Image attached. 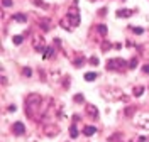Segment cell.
<instances>
[{
	"label": "cell",
	"instance_id": "cell-26",
	"mask_svg": "<svg viewBox=\"0 0 149 142\" xmlns=\"http://www.w3.org/2000/svg\"><path fill=\"white\" fill-rule=\"evenodd\" d=\"M110 47H112V44L109 42V41H105V42H102V49H103V51H109Z\"/></svg>",
	"mask_w": 149,
	"mask_h": 142
},
{
	"label": "cell",
	"instance_id": "cell-24",
	"mask_svg": "<svg viewBox=\"0 0 149 142\" xmlns=\"http://www.w3.org/2000/svg\"><path fill=\"white\" fill-rule=\"evenodd\" d=\"M137 125H139V127H142V129H146V130H148V129H149V118H146L144 122H137Z\"/></svg>",
	"mask_w": 149,
	"mask_h": 142
},
{
	"label": "cell",
	"instance_id": "cell-6",
	"mask_svg": "<svg viewBox=\"0 0 149 142\" xmlns=\"http://www.w3.org/2000/svg\"><path fill=\"white\" fill-rule=\"evenodd\" d=\"M32 47L37 49V51H46V47H44V37H42V36L34 37V41H32Z\"/></svg>",
	"mask_w": 149,
	"mask_h": 142
},
{
	"label": "cell",
	"instance_id": "cell-34",
	"mask_svg": "<svg viewBox=\"0 0 149 142\" xmlns=\"http://www.w3.org/2000/svg\"><path fill=\"white\" fill-rule=\"evenodd\" d=\"M39 75H41V78H42V81H46V75H44V71H39Z\"/></svg>",
	"mask_w": 149,
	"mask_h": 142
},
{
	"label": "cell",
	"instance_id": "cell-29",
	"mask_svg": "<svg viewBox=\"0 0 149 142\" xmlns=\"http://www.w3.org/2000/svg\"><path fill=\"white\" fill-rule=\"evenodd\" d=\"M132 30H134V34H142L144 32V29H141V27H132Z\"/></svg>",
	"mask_w": 149,
	"mask_h": 142
},
{
	"label": "cell",
	"instance_id": "cell-8",
	"mask_svg": "<svg viewBox=\"0 0 149 142\" xmlns=\"http://www.w3.org/2000/svg\"><path fill=\"white\" fill-rule=\"evenodd\" d=\"M134 114H136V105H129V107L124 108V115H125L127 118H132Z\"/></svg>",
	"mask_w": 149,
	"mask_h": 142
},
{
	"label": "cell",
	"instance_id": "cell-19",
	"mask_svg": "<svg viewBox=\"0 0 149 142\" xmlns=\"http://www.w3.org/2000/svg\"><path fill=\"white\" fill-rule=\"evenodd\" d=\"M97 29H98V32H100L102 36H105V34H107V26H105V24H98V26H97Z\"/></svg>",
	"mask_w": 149,
	"mask_h": 142
},
{
	"label": "cell",
	"instance_id": "cell-16",
	"mask_svg": "<svg viewBox=\"0 0 149 142\" xmlns=\"http://www.w3.org/2000/svg\"><path fill=\"white\" fill-rule=\"evenodd\" d=\"M83 61H85V57H83V54H80V56L74 59V66L76 68H81V64H83Z\"/></svg>",
	"mask_w": 149,
	"mask_h": 142
},
{
	"label": "cell",
	"instance_id": "cell-4",
	"mask_svg": "<svg viewBox=\"0 0 149 142\" xmlns=\"http://www.w3.org/2000/svg\"><path fill=\"white\" fill-rule=\"evenodd\" d=\"M107 64H109V69H122V68H125L127 63L124 59H120V57H115V59H110Z\"/></svg>",
	"mask_w": 149,
	"mask_h": 142
},
{
	"label": "cell",
	"instance_id": "cell-31",
	"mask_svg": "<svg viewBox=\"0 0 149 142\" xmlns=\"http://www.w3.org/2000/svg\"><path fill=\"white\" fill-rule=\"evenodd\" d=\"M107 14V9H100L98 10V15H105Z\"/></svg>",
	"mask_w": 149,
	"mask_h": 142
},
{
	"label": "cell",
	"instance_id": "cell-18",
	"mask_svg": "<svg viewBox=\"0 0 149 142\" xmlns=\"http://www.w3.org/2000/svg\"><path fill=\"white\" fill-rule=\"evenodd\" d=\"M61 27L63 29H71V22H70V19H68V17H66V19H63L61 20Z\"/></svg>",
	"mask_w": 149,
	"mask_h": 142
},
{
	"label": "cell",
	"instance_id": "cell-2",
	"mask_svg": "<svg viewBox=\"0 0 149 142\" xmlns=\"http://www.w3.org/2000/svg\"><path fill=\"white\" fill-rule=\"evenodd\" d=\"M42 103V98H41V95L37 93H29L26 96V107H41Z\"/></svg>",
	"mask_w": 149,
	"mask_h": 142
},
{
	"label": "cell",
	"instance_id": "cell-1",
	"mask_svg": "<svg viewBox=\"0 0 149 142\" xmlns=\"http://www.w3.org/2000/svg\"><path fill=\"white\" fill-rule=\"evenodd\" d=\"M102 98L103 100H109V102H127V95H124L120 88H117V86H107V88H103L102 90Z\"/></svg>",
	"mask_w": 149,
	"mask_h": 142
},
{
	"label": "cell",
	"instance_id": "cell-11",
	"mask_svg": "<svg viewBox=\"0 0 149 142\" xmlns=\"http://www.w3.org/2000/svg\"><path fill=\"white\" fill-rule=\"evenodd\" d=\"M39 27L42 29L44 32H46V30H49V29H51V20H49V19L41 20V22H39Z\"/></svg>",
	"mask_w": 149,
	"mask_h": 142
},
{
	"label": "cell",
	"instance_id": "cell-12",
	"mask_svg": "<svg viewBox=\"0 0 149 142\" xmlns=\"http://www.w3.org/2000/svg\"><path fill=\"white\" fill-rule=\"evenodd\" d=\"M12 20H15V22H22V24H24V22L27 20V17H26V14H14V15H12Z\"/></svg>",
	"mask_w": 149,
	"mask_h": 142
},
{
	"label": "cell",
	"instance_id": "cell-9",
	"mask_svg": "<svg viewBox=\"0 0 149 142\" xmlns=\"http://www.w3.org/2000/svg\"><path fill=\"white\" fill-rule=\"evenodd\" d=\"M130 15H132V10H129V9L117 10V17H120V19H127V17H130Z\"/></svg>",
	"mask_w": 149,
	"mask_h": 142
},
{
	"label": "cell",
	"instance_id": "cell-20",
	"mask_svg": "<svg viewBox=\"0 0 149 142\" xmlns=\"http://www.w3.org/2000/svg\"><path fill=\"white\" fill-rule=\"evenodd\" d=\"M97 73H86V75H85V80H86V81H93V80H97Z\"/></svg>",
	"mask_w": 149,
	"mask_h": 142
},
{
	"label": "cell",
	"instance_id": "cell-22",
	"mask_svg": "<svg viewBox=\"0 0 149 142\" xmlns=\"http://www.w3.org/2000/svg\"><path fill=\"white\" fill-rule=\"evenodd\" d=\"M12 41H14V44H22V41H24V36H14L12 37Z\"/></svg>",
	"mask_w": 149,
	"mask_h": 142
},
{
	"label": "cell",
	"instance_id": "cell-10",
	"mask_svg": "<svg viewBox=\"0 0 149 142\" xmlns=\"http://www.w3.org/2000/svg\"><path fill=\"white\" fill-rule=\"evenodd\" d=\"M83 134L85 135H88V137H92L93 134H97V127H93V125H86L83 129Z\"/></svg>",
	"mask_w": 149,
	"mask_h": 142
},
{
	"label": "cell",
	"instance_id": "cell-32",
	"mask_svg": "<svg viewBox=\"0 0 149 142\" xmlns=\"http://www.w3.org/2000/svg\"><path fill=\"white\" fill-rule=\"evenodd\" d=\"M142 69H144V73H148V75H149V64H144Z\"/></svg>",
	"mask_w": 149,
	"mask_h": 142
},
{
	"label": "cell",
	"instance_id": "cell-21",
	"mask_svg": "<svg viewBox=\"0 0 149 142\" xmlns=\"http://www.w3.org/2000/svg\"><path fill=\"white\" fill-rule=\"evenodd\" d=\"M76 103H85V96L81 93H78V95H74V98H73Z\"/></svg>",
	"mask_w": 149,
	"mask_h": 142
},
{
	"label": "cell",
	"instance_id": "cell-23",
	"mask_svg": "<svg viewBox=\"0 0 149 142\" xmlns=\"http://www.w3.org/2000/svg\"><path fill=\"white\" fill-rule=\"evenodd\" d=\"M32 2H34V5H37V7H42V9H49V7H47V5L44 3V2H42V0H32Z\"/></svg>",
	"mask_w": 149,
	"mask_h": 142
},
{
	"label": "cell",
	"instance_id": "cell-3",
	"mask_svg": "<svg viewBox=\"0 0 149 142\" xmlns=\"http://www.w3.org/2000/svg\"><path fill=\"white\" fill-rule=\"evenodd\" d=\"M58 134H59V127L56 123H47V125H44V135L46 137H56Z\"/></svg>",
	"mask_w": 149,
	"mask_h": 142
},
{
	"label": "cell",
	"instance_id": "cell-33",
	"mask_svg": "<svg viewBox=\"0 0 149 142\" xmlns=\"http://www.w3.org/2000/svg\"><path fill=\"white\" fill-rule=\"evenodd\" d=\"M63 85H65L66 88H68V86H70V78H66L65 81H63Z\"/></svg>",
	"mask_w": 149,
	"mask_h": 142
},
{
	"label": "cell",
	"instance_id": "cell-17",
	"mask_svg": "<svg viewBox=\"0 0 149 142\" xmlns=\"http://www.w3.org/2000/svg\"><path fill=\"white\" fill-rule=\"evenodd\" d=\"M70 135H71V139H76V137H78V130H76V125H71V127H70Z\"/></svg>",
	"mask_w": 149,
	"mask_h": 142
},
{
	"label": "cell",
	"instance_id": "cell-25",
	"mask_svg": "<svg viewBox=\"0 0 149 142\" xmlns=\"http://www.w3.org/2000/svg\"><path fill=\"white\" fill-rule=\"evenodd\" d=\"M136 66H137V57H132V59L129 61V68L130 69H134Z\"/></svg>",
	"mask_w": 149,
	"mask_h": 142
},
{
	"label": "cell",
	"instance_id": "cell-7",
	"mask_svg": "<svg viewBox=\"0 0 149 142\" xmlns=\"http://www.w3.org/2000/svg\"><path fill=\"white\" fill-rule=\"evenodd\" d=\"M85 108H86V114L90 115L93 120H97V118H98V110H97V107H95V105H86Z\"/></svg>",
	"mask_w": 149,
	"mask_h": 142
},
{
	"label": "cell",
	"instance_id": "cell-13",
	"mask_svg": "<svg viewBox=\"0 0 149 142\" xmlns=\"http://www.w3.org/2000/svg\"><path fill=\"white\" fill-rule=\"evenodd\" d=\"M144 91H146V88H144V86H134V88H132V93H134V96H141Z\"/></svg>",
	"mask_w": 149,
	"mask_h": 142
},
{
	"label": "cell",
	"instance_id": "cell-5",
	"mask_svg": "<svg viewBox=\"0 0 149 142\" xmlns=\"http://www.w3.org/2000/svg\"><path fill=\"white\" fill-rule=\"evenodd\" d=\"M12 132L15 135H24L26 134V125L22 122H14L12 123Z\"/></svg>",
	"mask_w": 149,
	"mask_h": 142
},
{
	"label": "cell",
	"instance_id": "cell-28",
	"mask_svg": "<svg viewBox=\"0 0 149 142\" xmlns=\"http://www.w3.org/2000/svg\"><path fill=\"white\" fill-rule=\"evenodd\" d=\"M90 64H95V66H97V64H98V57L92 56V57H90Z\"/></svg>",
	"mask_w": 149,
	"mask_h": 142
},
{
	"label": "cell",
	"instance_id": "cell-30",
	"mask_svg": "<svg viewBox=\"0 0 149 142\" xmlns=\"http://www.w3.org/2000/svg\"><path fill=\"white\" fill-rule=\"evenodd\" d=\"M22 73H24V75H26V76H27V78H29V76H31V75H32V71H31L29 68H24V71H22Z\"/></svg>",
	"mask_w": 149,
	"mask_h": 142
},
{
	"label": "cell",
	"instance_id": "cell-14",
	"mask_svg": "<svg viewBox=\"0 0 149 142\" xmlns=\"http://www.w3.org/2000/svg\"><path fill=\"white\" fill-rule=\"evenodd\" d=\"M122 141V134L120 132H115L112 134L110 137H109V142H120Z\"/></svg>",
	"mask_w": 149,
	"mask_h": 142
},
{
	"label": "cell",
	"instance_id": "cell-27",
	"mask_svg": "<svg viewBox=\"0 0 149 142\" xmlns=\"http://www.w3.org/2000/svg\"><path fill=\"white\" fill-rule=\"evenodd\" d=\"M2 5L3 7H12V0H2Z\"/></svg>",
	"mask_w": 149,
	"mask_h": 142
},
{
	"label": "cell",
	"instance_id": "cell-15",
	"mask_svg": "<svg viewBox=\"0 0 149 142\" xmlns=\"http://www.w3.org/2000/svg\"><path fill=\"white\" fill-rule=\"evenodd\" d=\"M54 56V47H46L44 51V59H49V57Z\"/></svg>",
	"mask_w": 149,
	"mask_h": 142
}]
</instances>
